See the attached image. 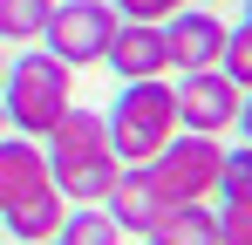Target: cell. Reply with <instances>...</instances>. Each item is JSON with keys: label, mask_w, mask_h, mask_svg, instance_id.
<instances>
[{"label": "cell", "mask_w": 252, "mask_h": 245, "mask_svg": "<svg viewBox=\"0 0 252 245\" xmlns=\"http://www.w3.org/2000/svg\"><path fill=\"white\" fill-rule=\"evenodd\" d=\"M41 150H48V184L68 204H102L109 184L123 177V157L109 150L102 109H68V116L41 136Z\"/></svg>", "instance_id": "cell-1"}, {"label": "cell", "mask_w": 252, "mask_h": 245, "mask_svg": "<svg viewBox=\"0 0 252 245\" xmlns=\"http://www.w3.org/2000/svg\"><path fill=\"white\" fill-rule=\"evenodd\" d=\"M0 109L14 136H34L41 143L55 122L75 109V68L55 61L48 48H21L7 68H0Z\"/></svg>", "instance_id": "cell-2"}, {"label": "cell", "mask_w": 252, "mask_h": 245, "mask_svg": "<svg viewBox=\"0 0 252 245\" xmlns=\"http://www.w3.org/2000/svg\"><path fill=\"white\" fill-rule=\"evenodd\" d=\"M102 122H109V150H116L123 163H150L170 136L184 129V122H177V89H170L164 75L123 82V89H116V102L102 109Z\"/></svg>", "instance_id": "cell-3"}, {"label": "cell", "mask_w": 252, "mask_h": 245, "mask_svg": "<svg viewBox=\"0 0 252 245\" xmlns=\"http://www.w3.org/2000/svg\"><path fill=\"white\" fill-rule=\"evenodd\" d=\"M143 170H150V184H157L164 204H211L218 198V170H225V143L198 136V129H177Z\"/></svg>", "instance_id": "cell-4"}, {"label": "cell", "mask_w": 252, "mask_h": 245, "mask_svg": "<svg viewBox=\"0 0 252 245\" xmlns=\"http://www.w3.org/2000/svg\"><path fill=\"white\" fill-rule=\"evenodd\" d=\"M116 7L109 0H55V14H48V55L55 61H68V68H95L102 55H109V34H116Z\"/></svg>", "instance_id": "cell-5"}, {"label": "cell", "mask_w": 252, "mask_h": 245, "mask_svg": "<svg viewBox=\"0 0 252 245\" xmlns=\"http://www.w3.org/2000/svg\"><path fill=\"white\" fill-rule=\"evenodd\" d=\"M170 89H177V122L198 129V136H225L239 122V89L218 75V68H191V75H177Z\"/></svg>", "instance_id": "cell-6"}, {"label": "cell", "mask_w": 252, "mask_h": 245, "mask_svg": "<svg viewBox=\"0 0 252 245\" xmlns=\"http://www.w3.org/2000/svg\"><path fill=\"white\" fill-rule=\"evenodd\" d=\"M164 28V55L177 75H191V68H218V55H225V21L211 14V7H177L170 21H157Z\"/></svg>", "instance_id": "cell-7"}, {"label": "cell", "mask_w": 252, "mask_h": 245, "mask_svg": "<svg viewBox=\"0 0 252 245\" xmlns=\"http://www.w3.org/2000/svg\"><path fill=\"white\" fill-rule=\"evenodd\" d=\"M102 68H116L123 82H150V75H170L164 28H157V21H116V34H109V55H102Z\"/></svg>", "instance_id": "cell-8"}, {"label": "cell", "mask_w": 252, "mask_h": 245, "mask_svg": "<svg viewBox=\"0 0 252 245\" xmlns=\"http://www.w3.org/2000/svg\"><path fill=\"white\" fill-rule=\"evenodd\" d=\"M34 191H48V150L34 136H0V211H14Z\"/></svg>", "instance_id": "cell-9"}, {"label": "cell", "mask_w": 252, "mask_h": 245, "mask_svg": "<svg viewBox=\"0 0 252 245\" xmlns=\"http://www.w3.org/2000/svg\"><path fill=\"white\" fill-rule=\"evenodd\" d=\"M102 211H109V218H116L123 232H136V239H143V232L157 225V211H164V198H157V184H150V170H143V163H123V177L109 184V198H102Z\"/></svg>", "instance_id": "cell-10"}, {"label": "cell", "mask_w": 252, "mask_h": 245, "mask_svg": "<svg viewBox=\"0 0 252 245\" xmlns=\"http://www.w3.org/2000/svg\"><path fill=\"white\" fill-rule=\"evenodd\" d=\"M143 239L150 245H218V204H164Z\"/></svg>", "instance_id": "cell-11"}, {"label": "cell", "mask_w": 252, "mask_h": 245, "mask_svg": "<svg viewBox=\"0 0 252 245\" xmlns=\"http://www.w3.org/2000/svg\"><path fill=\"white\" fill-rule=\"evenodd\" d=\"M62 218H68V198L48 184V191H34V198H21L14 211H0V225H7V239L34 245V239H55L62 232Z\"/></svg>", "instance_id": "cell-12"}, {"label": "cell", "mask_w": 252, "mask_h": 245, "mask_svg": "<svg viewBox=\"0 0 252 245\" xmlns=\"http://www.w3.org/2000/svg\"><path fill=\"white\" fill-rule=\"evenodd\" d=\"M55 245H123V225H116L102 204H68V218H62Z\"/></svg>", "instance_id": "cell-13"}, {"label": "cell", "mask_w": 252, "mask_h": 245, "mask_svg": "<svg viewBox=\"0 0 252 245\" xmlns=\"http://www.w3.org/2000/svg\"><path fill=\"white\" fill-rule=\"evenodd\" d=\"M48 14H55V0H0V48H28V41H41Z\"/></svg>", "instance_id": "cell-14"}, {"label": "cell", "mask_w": 252, "mask_h": 245, "mask_svg": "<svg viewBox=\"0 0 252 245\" xmlns=\"http://www.w3.org/2000/svg\"><path fill=\"white\" fill-rule=\"evenodd\" d=\"M218 204H252V150H225V170H218Z\"/></svg>", "instance_id": "cell-15"}, {"label": "cell", "mask_w": 252, "mask_h": 245, "mask_svg": "<svg viewBox=\"0 0 252 245\" xmlns=\"http://www.w3.org/2000/svg\"><path fill=\"white\" fill-rule=\"evenodd\" d=\"M218 75L232 82L239 95L252 89V34H246V28H232V34H225V55H218Z\"/></svg>", "instance_id": "cell-16"}, {"label": "cell", "mask_w": 252, "mask_h": 245, "mask_svg": "<svg viewBox=\"0 0 252 245\" xmlns=\"http://www.w3.org/2000/svg\"><path fill=\"white\" fill-rule=\"evenodd\" d=\"M218 245H252V204H218Z\"/></svg>", "instance_id": "cell-17"}, {"label": "cell", "mask_w": 252, "mask_h": 245, "mask_svg": "<svg viewBox=\"0 0 252 245\" xmlns=\"http://www.w3.org/2000/svg\"><path fill=\"white\" fill-rule=\"evenodd\" d=\"M123 21H170L177 7H191V0H109Z\"/></svg>", "instance_id": "cell-18"}, {"label": "cell", "mask_w": 252, "mask_h": 245, "mask_svg": "<svg viewBox=\"0 0 252 245\" xmlns=\"http://www.w3.org/2000/svg\"><path fill=\"white\" fill-rule=\"evenodd\" d=\"M232 129H239V143H246V150H252V89H246V95H239V122H232Z\"/></svg>", "instance_id": "cell-19"}, {"label": "cell", "mask_w": 252, "mask_h": 245, "mask_svg": "<svg viewBox=\"0 0 252 245\" xmlns=\"http://www.w3.org/2000/svg\"><path fill=\"white\" fill-rule=\"evenodd\" d=\"M239 28H246V34H252V0H246V21H239Z\"/></svg>", "instance_id": "cell-20"}, {"label": "cell", "mask_w": 252, "mask_h": 245, "mask_svg": "<svg viewBox=\"0 0 252 245\" xmlns=\"http://www.w3.org/2000/svg\"><path fill=\"white\" fill-rule=\"evenodd\" d=\"M0 136H7V109H0Z\"/></svg>", "instance_id": "cell-21"}, {"label": "cell", "mask_w": 252, "mask_h": 245, "mask_svg": "<svg viewBox=\"0 0 252 245\" xmlns=\"http://www.w3.org/2000/svg\"><path fill=\"white\" fill-rule=\"evenodd\" d=\"M0 68H7V48H0Z\"/></svg>", "instance_id": "cell-22"}, {"label": "cell", "mask_w": 252, "mask_h": 245, "mask_svg": "<svg viewBox=\"0 0 252 245\" xmlns=\"http://www.w3.org/2000/svg\"><path fill=\"white\" fill-rule=\"evenodd\" d=\"M205 7H225V0H205Z\"/></svg>", "instance_id": "cell-23"}, {"label": "cell", "mask_w": 252, "mask_h": 245, "mask_svg": "<svg viewBox=\"0 0 252 245\" xmlns=\"http://www.w3.org/2000/svg\"><path fill=\"white\" fill-rule=\"evenodd\" d=\"M34 245H55V239H34Z\"/></svg>", "instance_id": "cell-24"}]
</instances>
